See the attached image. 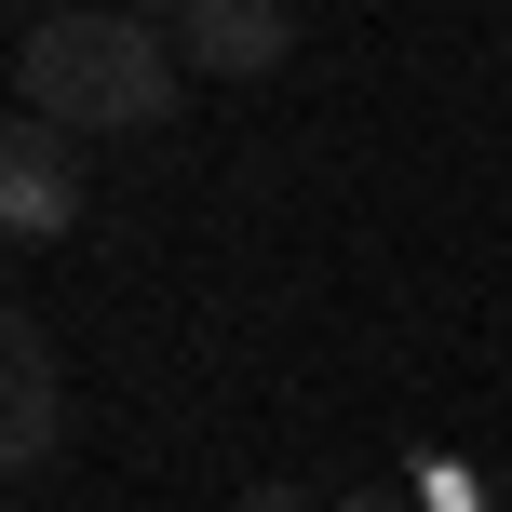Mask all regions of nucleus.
Here are the masks:
<instances>
[{"instance_id": "f257e3e1", "label": "nucleus", "mask_w": 512, "mask_h": 512, "mask_svg": "<svg viewBox=\"0 0 512 512\" xmlns=\"http://www.w3.org/2000/svg\"><path fill=\"white\" fill-rule=\"evenodd\" d=\"M176 81H189V54H176V27H149V14H41L14 41V108L27 122H54V135H149L162 108H176Z\"/></svg>"}, {"instance_id": "f03ea898", "label": "nucleus", "mask_w": 512, "mask_h": 512, "mask_svg": "<svg viewBox=\"0 0 512 512\" xmlns=\"http://www.w3.org/2000/svg\"><path fill=\"white\" fill-rule=\"evenodd\" d=\"M0 230L14 243H68L81 230V162H68V135L27 122V108H14V135H0Z\"/></svg>"}, {"instance_id": "7ed1b4c3", "label": "nucleus", "mask_w": 512, "mask_h": 512, "mask_svg": "<svg viewBox=\"0 0 512 512\" xmlns=\"http://www.w3.org/2000/svg\"><path fill=\"white\" fill-rule=\"evenodd\" d=\"M176 54H189V81H270L297 54V14L283 0H189Z\"/></svg>"}, {"instance_id": "20e7f679", "label": "nucleus", "mask_w": 512, "mask_h": 512, "mask_svg": "<svg viewBox=\"0 0 512 512\" xmlns=\"http://www.w3.org/2000/svg\"><path fill=\"white\" fill-rule=\"evenodd\" d=\"M54 432H68V378H54V337L14 310V337H0V459L41 472V459H54Z\"/></svg>"}, {"instance_id": "39448f33", "label": "nucleus", "mask_w": 512, "mask_h": 512, "mask_svg": "<svg viewBox=\"0 0 512 512\" xmlns=\"http://www.w3.org/2000/svg\"><path fill=\"white\" fill-rule=\"evenodd\" d=\"M230 512H324V499H297V486H243Z\"/></svg>"}, {"instance_id": "423d86ee", "label": "nucleus", "mask_w": 512, "mask_h": 512, "mask_svg": "<svg viewBox=\"0 0 512 512\" xmlns=\"http://www.w3.org/2000/svg\"><path fill=\"white\" fill-rule=\"evenodd\" d=\"M122 14H149V27H189V0H122Z\"/></svg>"}, {"instance_id": "0eeeda50", "label": "nucleus", "mask_w": 512, "mask_h": 512, "mask_svg": "<svg viewBox=\"0 0 512 512\" xmlns=\"http://www.w3.org/2000/svg\"><path fill=\"white\" fill-rule=\"evenodd\" d=\"M337 512H405V499H391V486H364V499H337Z\"/></svg>"}]
</instances>
